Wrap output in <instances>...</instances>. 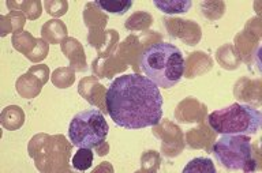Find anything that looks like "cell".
<instances>
[{
  "label": "cell",
  "instance_id": "5b68a950",
  "mask_svg": "<svg viewBox=\"0 0 262 173\" xmlns=\"http://www.w3.org/2000/svg\"><path fill=\"white\" fill-rule=\"evenodd\" d=\"M213 154L223 166L232 170H254L251 139L249 135H223L213 146Z\"/></svg>",
  "mask_w": 262,
  "mask_h": 173
},
{
  "label": "cell",
  "instance_id": "3957f363",
  "mask_svg": "<svg viewBox=\"0 0 262 173\" xmlns=\"http://www.w3.org/2000/svg\"><path fill=\"white\" fill-rule=\"evenodd\" d=\"M209 126L221 135L257 134L262 124L261 112L245 104H232L212 112L208 116Z\"/></svg>",
  "mask_w": 262,
  "mask_h": 173
},
{
  "label": "cell",
  "instance_id": "277c9868",
  "mask_svg": "<svg viewBox=\"0 0 262 173\" xmlns=\"http://www.w3.org/2000/svg\"><path fill=\"white\" fill-rule=\"evenodd\" d=\"M108 132V123L98 109L79 112L74 116L69 126V138L77 147H98L105 142Z\"/></svg>",
  "mask_w": 262,
  "mask_h": 173
},
{
  "label": "cell",
  "instance_id": "6da1fadb",
  "mask_svg": "<svg viewBox=\"0 0 262 173\" xmlns=\"http://www.w3.org/2000/svg\"><path fill=\"white\" fill-rule=\"evenodd\" d=\"M105 103L114 123L126 130L151 127L163 117L164 98L159 86L139 74L114 79L106 90Z\"/></svg>",
  "mask_w": 262,
  "mask_h": 173
},
{
  "label": "cell",
  "instance_id": "ba28073f",
  "mask_svg": "<svg viewBox=\"0 0 262 173\" xmlns=\"http://www.w3.org/2000/svg\"><path fill=\"white\" fill-rule=\"evenodd\" d=\"M183 173H216V168L209 158H194L183 169Z\"/></svg>",
  "mask_w": 262,
  "mask_h": 173
},
{
  "label": "cell",
  "instance_id": "9c48e42d",
  "mask_svg": "<svg viewBox=\"0 0 262 173\" xmlns=\"http://www.w3.org/2000/svg\"><path fill=\"white\" fill-rule=\"evenodd\" d=\"M96 5L108 14H115V15H123L133 7V2H101L97 0Z\"/></svg>",
  "mask_w": 262,
  "mask_h": 173
},
{
  "label": "cell",
  "instance_id": "8992f818",
  "mask_svg": "<svg viewBox=\"0 0 262 173\" xmlns=\"http://www.w3.org/2000/svg\"><path fill=\"white\" fill-rule=\"evenodd\" d=\"M157 9L164 14H182L187 13L191 9V0H171V2H153Z\"/></svg>",
  "mask_w": 262,
  "mask_h": 173
},
{
  "label": "cell",
  "instance_id": "7a4b0ae2",
  "mask_svg": "<svg viewBox=\"0 0 262 173\" xmlns=\"http://www.w3.org/2000/svg\"><path fill=\"white\" fill-rule=\"evenodd\" d=\"M143 74L159 87L171 89L180 82L184 74V58L173 44L157 42L147 46L139 59Z\"/></svg>",
  "mask_w": 262,
  "mask_h": 173
},
{
  "label": "cell",
  "instance_id": "52a82bcc",
  "mask_svg": "<svg viewBox=\"0 0 262 173\" xmlns=\"http://www.w3.org/2000/svg\"><path fill=\"white\" fill-rule=\"evenodd\" d=\"M71 164H73V168L77 169V170H81V172L88 170L92 166V164H93V152H92V149H78L75 156L73 157Z\"/></svg>",
  "mask_w": 262,
  "mask_h": 173
}]
</instances>
